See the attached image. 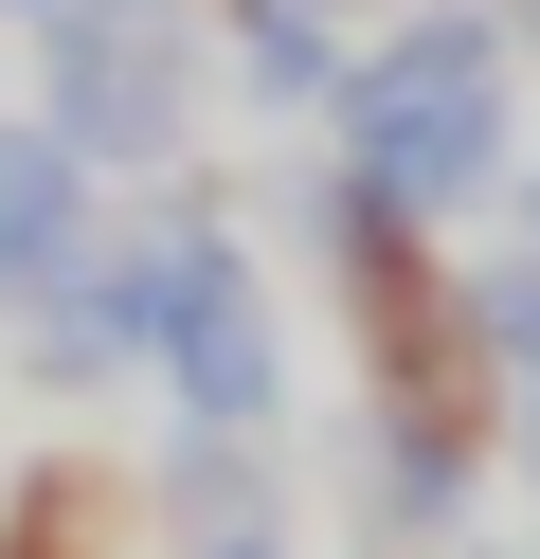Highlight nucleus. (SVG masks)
<instances>
[{
    "label": "nucleus",
    "instance_id": "f257e3e1",
    "mask_svg": "<svg viewBox=\"0 0 540 559\" xmlns=\"http://www.w3.org/2000/svg\"><path fill=\"white\" fill-rule=\"evenodd\" d=\"M324 127H343V181H379L396 217H468L487 181H523V55H504L487 0L379 19L324 91Z\"/></svg>",
    "mask_w": 540,
    "mask_h": 559
},
{
    "label": "nucleus",
    "instance_id": "20e7f679",
    "mask_svg": "<svg viewBox=\"0 0 540 559\" xmlns=\"http://www.w3.org/2000/svg\"><path fill=\"white\" fill-rule=\"evenodd\" d=\"M91 235H108V181H91V163H72L36 109H0V325H19V307L55 289Z\"/></svg>",
    "mask_w": 540,
    "mask_h": 559
},
{
    "label": "nucleus",
    "instance_id": "7ed1b4c3",
    "mask_svg": "<svg viewBox=\"0 0 540 559\" xmlns=\"http://www.w3.org/2000/svg\"><path fill=\"white\" fill-rule=\"evenodd\" d=\"M19 55H36L19 109L55 127L108 199L180 181V145H199V0H55Z\"/></svg>",
    "mask_w": 540,
    "mask_h": 559
},
{
    "label": "nucleus",
    "instance_id": "f03ea898",
    "mask_svg": "<svg viewBox=\"0 0 540 559\" xmlns=\"http://www.w3.org/2000/svg\"><path fill=\"white\" fill-rule=\"evenodd\" d=\"M108 253H127L144 379L180 397V433H271V397H288V325H271V289H252L235 217H216V199H180V181H144V199H108Z\"/></svg>",
    "mask_w": 540,
    "mask_h": 559
},
{
    "label": "nucleus",
    "instance_id": "39448f33",
    "mask_svg": "<svg viewBox=\"0 0 540 559\" xmlns=\"http://www.w3.org/2000/svg\"><path fill=\"white\" fill-rule=\"evenodd\" d=\"M19 379H36V397H108V379H144V307H127V253H108V235L19 307Z\"/></svg>",
    "mask_w": 540,
    "mask_h": 559
},
{
    "label": "nucleus",
    "instance_id": "6e6552de",
    "mask_svg": "<svg viewBox=\"0 0 540 559\" xmlns=\"http://www.w3.org/2000/svg\"><path fill=\"white\" fill-rule=\"evenodd\" d=\"M199 559H271V542H199Z\"/></svg>",
    "mask_w": 540,
    "mask_h": 559
},
{
    "label": "nucleus",
    "instance_id": "0eeeda50",
    "mask_svg": "<svg viewBox=\"0 0 540 559\" xmlns=\"http://www.w3.org/2000/svg\"><path fill=\"white\" fill-rule=\"evenodd\" d=\"M0 19H19V37H36V19H55V0H0Z\"/></svg>",
    "mask_w": 540,
    "mask_h": 559
},
{
    "label": "nucleus",
    "instance_id": "423d86ee",
    "mask_svg": "<svg viewBox=\"0 0 540 559\" xmlns=\"http://www.w3.org/2000/svg\"><path fill=\"white\" fill-rule=\"evenodd\" d=\"M0 559H108V487L91 469H19L0 487Z\"/></svg>",
    "mask_w": 540,
    "mask_h": 559
}]
</instances>
